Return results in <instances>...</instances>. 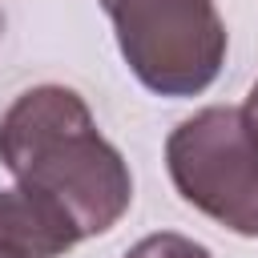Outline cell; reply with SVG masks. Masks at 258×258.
Masks as SVG:
<instances>
[{"mask_svg": "<svg viewBox=\"0 0 258 258\" xmlns=\"http://www.w3.org/2000/svg\"><path fill=\"white\" fill-rule=\"evenodd\" d=\"M0 161L20 185L56 202L81 238L113 230L133 202L121 149L101 137L81 93L64 85L24 89L4 109Z\"/></svg>", "mask_w": 258, "mask_h": 258, "instance_id": "6da1fadb", "label": "cell"}, {"mask_svg": "<svg viewBox=\"0 0 258 258\" xmlns=\"http://www.w3.org/2000/svg\"><path fill=\"white\" fill-rule=\"evenodd\" d=\"M133 77L161 97L206 93L226 64V24L214 0H101Z\"/></svg>", "mask_w": 258, "mask_h": 258, "instance_id": "7a4b0ae2", "label": "cell"}, {"mask_svg": "<svg viewBox=\"0 0 258 258\" xmlns=\"http://www.w3.org/2000/svg\"><path fill=\"white\" fill-rule=\"evenodd\" d=\"M173 189L218 226L258 238V125L246 109L210 105L165 141Z\"/></svg>", "mask_w": 258, "mask_h": 258, "instance_id": "3957f363", "label": "cell"}, {"mask_svg": "<svg viewBox=\"0 0 258 258\" xmlns=\"http://www.w3.org/2000/svg\"><path fill=\"white\" fill-rule=\"evenodd\" d=\"M81 242L73 218L28 185L0 189V250L12 258H60Z\"/></svg>", "mask_w": 258, "mask_h": 258, "instance_id": "277c9868", "label": "cell"}, {"mask_svg": "<svg viewBox=\"0 0 258 258\" xmlns=\"http://www.w3.org/2000/svg\"><path fill=\"white\" fill-rule=\"evenodd\" d=\"M125 258H214V254H210L202 242L185 238V234L161 230V234H149V238H141L137 246H129Z\"/></svg>", "mask_w": 258, "mask_h": 258, "instance_id": "5b68a950", "label": "cell"}, {"mask_svg": "<svg viewBox=\"0 0 258 258\" xmlns=\"http://www.w3.org/2000/svg\"><path fill=\"white\" fill-rule=\"evenodd\" d=\"M246 113H250V121L258 125V81H254V89H250V97H246Z\"/></svg>", "mask_w": 258, "mask_h": 258, "instance_id": "8992f818", "label": "cell"}, {"mask_svg": "<svg viewBox=\"0 0 258 258\" xmlns=\"http://www.w3.org/2000/svg\"><path fill=\"white\" fill-rule=\"evenodd\" d=\"M0 258H12V254H4V250H0Z\"/></svg>", "mask_w": 258, "mask_h": 258, "instance_id": "52a82bcc", "label": "cell"}, {"mask_svg": "<svg viewBox=\"0 0 258 258\" xmlns=\"http://www.w3.org/2000/svg\"><path fill=\"white\" fill-rule=\"evenodd\" d=\"M0 28H4V16H0Z\"/></svg>", "mask_w": 258, "mask_h": 258, "instance_id": "ba28073f", "label": "cell"}]
</instances>
